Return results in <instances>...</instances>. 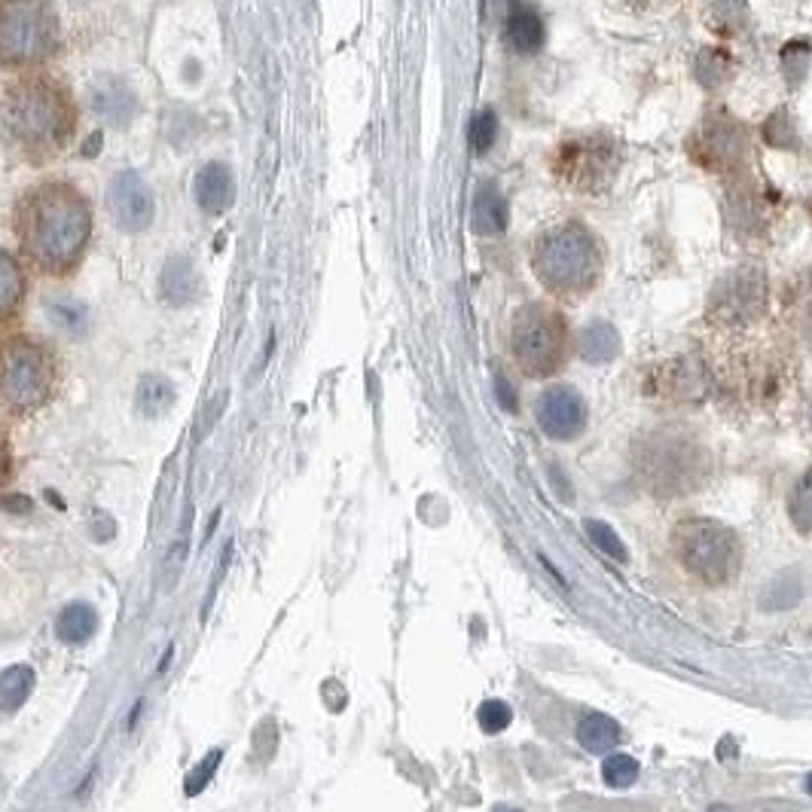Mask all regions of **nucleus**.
<instances>
[{
    "label": "nucleus",
    "instance_id": "4468645a",
    "mask_svg": "<svg viewBox=\"0 0 812 812\" xmlns=\"http://www.w3.org/2000/svg\"><path fill=\"white\" fill-rule=\"evenodd\" d=\"M89 104L99 119H104L107 126L126 128L131 126V119L138 116V95L135 89L119 80V77H99L92 89H89Z\"/></svg>",
    "mask_w": 812,
    "mask_h": 812
},
{
    "label": "nucleus",
    "instance_id": "aec40b11",
    "mask_svg": "<svg viewBox=\"0 0 812 812\" xmlns=\"http://www.w3.org/2000/svg\"><path fill=\"white\" fill-rule=\"evenodd\" d=\"M135 403H138V413L147 419H159L162 413H169V407L174 403V388L165 376L159 373H147L138 382L135 391Z\"/></svg>",
    "mask_w": 812,
    "mask_h": 812
},
{
    "label": "nucleus",
    "instance_id": "58836bf2",
    "mask_svg": "<svg viewBox=\"0 0 812 812\" xmlns=\"http://www.w3.org/2000/svg\"><path fill=\"white\" fill-rule=\"evenodd\" d=\"M499 812H516V810H499Z\"/></svg>",
    "mask_w": 812,
    "mask_h": 812
},
{
    "label": "nucleus",
    "instance_id": "c9c22d12",
    "mask_svg": "<svg viewBox=\"0 0 812 812\" xmlns=\"http://www.w3.org/2000/svg\"><path fill=\"white\" fill-rule=\"evenodd\" d=\"M10 477V446H7V437L0 434V483Z\"/></svg>",
    "mask_w": 812,
    "mask_h": 812
},
{
    "label": "nucleus",
    "instance_id": "4be33fe9",
    "mask_svg": "<svg viewBox=\"0 0 812 812\" xmlns=\"http://www.w3.org/2000/svg\"><path fill=\"white\" fill-rule=\"evenodd\" d=\"M620 348V340H617V330L608 324V321H593L590 328L584 330L581 336V355L590 361V364H605L611 361Z\"/></svg>",
    "mask_w": 812,
    "mask_h": 812
},
{
    "label": "nucleus",
    "instance_id": "39448f33",
    "mask_svg": "<svg viewBox=\"0 0 812 812\" xmlns=\"http://www.w3.org/2000/svg\"><path fill=\"white\" fill-rule=\"evenodd\" d=\"M535 275L559 297H577L596 285L602 256L596 239L577 224H565L544 232L535 244Z\"/></svg>",
    "mask_w": 812,
    "mask_h": 812
},
{
    "label": "nucleus",
    "instance_id": "ddd939ff",
    "mask_svg": "<svg viewBox=\"0 0 812 812\" xmlns=\"http://www.w3.org/2000/svg\"><path fill=\"white\" fill-rule=\"evenodd\" d=\"M538 425L553 441H574L586 427V403L571 385H553L547 388L535 403Z\"/></svg>",
    "mask_w": 812,
    "mask_h": 812
},
{
    "label": "nucleus",
    "instance_id": "423d86ee",
    "mask_svg": "<svg viewBox=\"0 0 812 812\" xmlns=\"http://www.w3.org/2000/svg\"><path fill=\"white\" fill-rule=\"evenodd\" d=\"M672 553L706 586L730 584L742 569L740 535L709 516H687L672 531Z\"/></svg>",
    "mask_w": 812,
    "mask_h": 812
},
{
    "label": "nucleus",
    "instance_id": "5701e85b",
    "mask_svg": "<svg viewBox=\"0 0 812 812\" xmlns=\"http://www.w3.org/2000/svg\"><path fill=\"white\" fill-rule=\"evenodd\" d=\"M34 690V672L28 666H10L0 675V712H15Z\"/></svg>",
    "mask_w": 812,
    "mask_h": 812
},
{
    "label": "nucleus",
    "instance_id": "a211bd4d",
    "mask_svg": "<svg viewBox=\"0 0 812 812\" xmlns=\"http://www.w3.org/2000/svg\"><path fill=\"white\" fill-rule=\"evenodd\" d=\"M507 227V202L492 184L480 186L473 199V229L483 236H499Z\"/></svg>",
    "mask_w": 812,
    "mask_h": 812
},
{
    "label": "nucleus",
    "instance_id": "c756f323",
    "mask_svg": "<svg viewBox=\"0 0 812 812\" xmlns=\"http://www.w3.org/2000/svg\"><path fill=\"white\" fill-rule=\"evenodd\" d=\"M586 535L593 538V544H596L602 553L627 562V547H624V541L617 538V531H614L608 523H602V519H586Z\"/></svg>",
    "mask_w": 812,
    "mask_h": 812
},
{
    "label": "nucleus",
    "instance_id": "b1692460",
    "mask_svg": "<svg viewBox=\"0 0 812 812\" xmlns=\"http://www.w3.org/2000/svg\"><path fill=\"white\" fill-rule=\"evenodd\" d=\"M162 297L171 306H184L193 299V266L184 256H171L162 270Z\"/></svg>",
    "mask_w": 812,
    "mask_h": 812
},
{
    "label": "nucleus",
    "instance_id": "f8f14e48",
    "mask_svg": "<svg viewBox=\"0 0 812 812\" xmlns=\"http://www.w3.org/2000/svg\"><path fill=\"white\" fill-rule=\"evenodd\" d=\"M745 144H748L745 141V128L736 126L727 114H712L702 123L697 138L690 141V153L709 171L740 169Z\"/></svg>",
    "mask_w": 812,
    "mask_h": 812
},
{
    "label": "nucleus",
    "instance_id": "20e7f679",
    "mask_svg": "<svg viewBox=\"0 0 812 812\" xmlns=\"http://www.w3.org/2000/svg\"><path fill=\"white\" fill-rule=\"evenodd\" d=\"M65 49L56 0H0V71L49 68Z\"/></svg>",
    "mask_w": 812,
    "mask_h": 812
},
{
    "label": "nucleus",
    "instance_id": "412c9836",
    "mask_svg": "<svg viewBox=\"0 0 812 812\" xmlns=\"http://www.w3.org/2000/svg\"><path fill=\"white\" fill-rule=\"evenodd\" d=\"M577 740L584 745L586 752H593V755H602V752H611L617 740H620V727L614 718L608 714H590L581 721L577 727Z\"/></svg>",
    "mask_w": 812,
    "mask_h": 812
},
{
    "label": "nucleus",
    "instance_id": "0eeeda50",
    "mask_svg": "<svg viewBox=\"0 0 812 812\" xmlns=\"http://www.w3.org/2000/svg\"><path fill=\"white\" fill-rule=\"evenodd\" d=\"M636 468L654 492L675 499L702 483V477L709 473V461L694 437L678 431H656L636 446Z\"/></svg>",
    "mask_w": 812,
    "mask_h": 812
},
{
    "label": "nucleus",
    "instance_id": "473e14b6",
    "mask_svg": "<svg viewBox=\"0 0 812 812\" xmlns=\"http://www.w3.org/2000/svg\"><path fill=\"white\" fill-rule=\"evenodd\" d=\"M782 58H785V68L791 71V77L800 80V77L807 73V68H810V43H800V41L788 43V46H785Z\"/></svg>",
    "mask_w": 812,
    "mask_h": 812
},
{
    "label": "nucleus",
    "instance_id": "cd10ccee",
    "mask_svg": "<svg viewBox=\"0 0 812 812\" xmlns=\"http://www.w3.org/2000/svg\"><path fill=\"white\" fill-rule=\"evenodd\" d=\"M785 309H791V318L812 333V278L791 290L785 287Z\"/></svg>",
    "mask_w": 812,
    "mask_h": 812
},
{
    "label": "nucleus",
    "instance_id": "7c9ffc66",
    "mask_svg": "<svg viewBox=\"0 0 812 812\" xmlns=\"http://www.w3.org/2000/svg\"><path fill=\"white\" fill-rule=\"evenodd\" d=\"M511 706L501 702V699H485L483 706H480V712H477V721H480L485 733H501L504 727L511 724Z\"/></svg>",
    "mask_w": 812,
    "mask_h": 812
},
{
    "label": "nucleus",
    "instance_id": "9d476101",
    "mask_svg": "<svg viewBox=\"0 0 812 812\" xmlns=\"http://www.w3.org/2000/svg\"><path fill=\"white\" fill-rule=\"evenodd\" d=\"M767 309V275L757 266H740L712 290L709 318L721 328H748Z\"/></svg>",
    "mask_w": 812,
    "mask_h": 812
},
{
    "label": "nucleus",
    "instance_id": "bb28decb",
    "mask_svg": "<svg viewBox=\"0 0 812 812\" xmlns=\"http://www.w3.org/2000/svg\"><path fill=\"white\" fill-rule=\"evenodd\" d=\"M495 138H499V116L492 114V111H483V114H477L470 119L468 141L473 153H485L495 144Z\"/></svg>",
    "mask_w": 812,
    "mask_h": 812
},
{
    "label": "nucleus",
    "instance_id": "f257e3e1",
    "mask_svg": "<svg viewBox=\"0 0 812 812\" xmlns=\"http://www.w3.org/2000/svg\"><path fill=\"white\" fill-rule=\"evenodd\" d=\"M10 232L22 266L41 282L61 285L83 270L95 242V208L83 186L46 174L10 205Z\"/></svg>",
    "mask_w": 812,
    "mask_h": 812
},
{
    "label": "nucleus",
    "instance_id": "f704fd0d",
    "mask_svg": "<svg viewBox=\"0 0 812 812\" xmlns=\"http://www.w3.org/2000/svg\"><path fill=\"white\" fill-rule=\"evenodd\" d=\"M495 385H499L501 403H504L507 410H516V400H513V388H511V382L504 379V373H499V376H495Z\"/></svg>",
    "mask_w": 812,
    "mask_h": 812
},
{
    "label": "nucleus",
    "instance_id": "e433bc0d",
    "mask_svg": "<svg viewBox=\"0 0 812 812\" xmlns=\"http://www.w3.org/2000/svg\"><path fill=\"white\" fill-rule=\"evenodd\" d=\"M803 422H807V431H810V437H812V398L807 400V410H803Z\"/></svg>",
    "mask_w": 812,
    "mask_h": 812
},
{
    "label": "nucleus",
    "instance_id": "393cba45",
    "mask_svg": "<svg viewBox=\"0 0 812 812\" xmlns=\"http://www.w3.org/2000/svg\"><path fill=\"white\" fill-rule=\"evenodd\" d=\"M788 516L798 526V531L812 535V468L791 489V495H788Z\"/></svg>",
    "mask_w": 812,
    "mask_h": 812
},
{
    "label": "nucleus",
    "instance_id": "9b49d317",
    "mask_svg": "<svg viewBox=\"0 0 812 812\" xmlns=\"http://www.w3.org/2000/svg\"><path fill=\"white\" fill-rule=\"evenodd\" d=\"M107 211L114 217L116 229L138 236L144 229H150L153 217H157V202L153 193L135 169L116 171L107 184Z\"/></svg>",
    "mask_w": 812,
    "mask_h": 812
},
{
    "label": "nucleus",
    "instance_id": "6ab92c4d",
    "mask_svg": "<svg viewBox=\"0 0 812 812\" xmlns=\"http://www.w3.org/2000/svg\"><path fill=\"white\" fill-rule=\"evenodd\" d=\"M95 629H99V614L92 611L89 605H83V602H73L58 617L56 636L65 644H85L95 636Z\"/></svg>",
    "mask_w": 812,
    "mask_h": 812
},
{
    "label": "nucleus",
    "instance_id": "dca6fc26",
    "mask_svg": "<svg viewBox=\"0 0 812 812\" xmlns=\"http://www.w3.org/2000/svg\"><path fill=\"white\" fill-rule=\"evenodd\" d=\"M31 294L28 270L22 260L0 248V328L13 324L19 314L25 312V302Z\"/></svg>",
    "mask_w": 812,
    "mask_h": 812
},
{
    "label": "nucleus",
    "instance_id": "c85d7f7f",
    "mask_svg": "<svg viewBox=\"0 0 812 812\" xmlns=\"http://www.w3.org/2000/svg\"><path fill=\"white\" fill-rule=\"evenodd\" d=\"M602 779L611 788H629L639 779V764L629 755H611L602 764Z\"/></svg>",
    "mask_w": 812,
    "mask_h": 812
},
{
    "label": "nucleus",
    "instance_id": "a878e982",
    "mask_svg": "<svg viewBox=\"0 0 812 812\" xmlns=\"http://www.w3.org/2000/svg\"><path fill=\"white\" fill-rule=\"evenodd\" d=\"M733 73V61L727 56L724 49H718V46H709V49H702L697 58V80L706 89H718V85L724 83L727 77Z\"/></svg>",
    "mask_w": 812,
    "mask_h": 812
},
{
    "label": "nucleus",
    "instance_id": "f3484780",
    "mask_svg": "<svg viewBox=\"0 0 812 812\" xmlns=\"http://www.w3.org/2000/svg\"><path fill=\"white\" fill-rule=\"evenodd\" d=\"M504 37L511 43L513 53H523L531 56L544 46V22L541 15L535 13L526 3H513L511 15H507V31Z\"/></svg>",
    "mask_w": 812,
    "mask_h": 812
},
{
    "label": "nucleus",
    "instance_id": "6e6552de",
    "mask_svg": "<svg viewBox=\"0 0 812 812\" xmlns=\"http://www.w3.org/2000/svg\"><path fill=\"white\" fill-rule=\"evenodd\" d=\"M511 348L519 370L526 376H535V379L553 376L569 355L565 318L541 302H531L526 309H519L513 318Z\"/></svg>",
    "mask_w": 812,
    "mask_h": 812
},
{
    "label": "nucleus",
    "instance_id": "2f4dec72",
    "mask_svg": "<svg viewBox=\"0 0 812 812\" xmlns=\"http://www.w3.org/2000/svg\"><path fill=\"white\" fill-rule=\"evenodd\" d=\"M764 138H767L773 147H794L798 138H794V128H791V116L776 114L773 119H767V126H764Z\"/></svg>",
    "mask_w": 812,
    "mask_h": 812
},
{
    "label": "nucleus",
    "instance_id": "1a4fd4ad",
    "mask_svg": "<svg viewBox=\"0 0 812 812\" xmlns=\"http://www.w3.org/2000/svg\"><path fill=\"white\" fill-rule=\"evenodd\" d=\"M617 144L605 135H577L559 144L553 157V171L562 184L577 193H596L611 184L617 171Z\"/></svg>",
    "mask_w": 812,
    "mask_h": 812
},
{
    "label": "nucleus",
    "instance_id": "2eb2a0df",
    "mask_svg": "<svg viewBox=\"0 0 812 812\" xmlns=\"http://www.w3.org/2000/svg\"><path fill=\"white\" fill-rule=\"evenodd\" d=\"M193 199L199 205V211L208 217H220L229 211V205L236 202V178L227 162L202 165L193 181Z\"/></svg>",
    "mask_w": 812,
    "mask_h": 812
},
{
    "label": "nucleus",
    "instance_id": "f03ea898",
    "mask_svg": "<svg viewBox=\"0 0 812 812\" xmlns=\"http://www.w3.org/2000/svg\"><path fill=\"white\" fill-rule=\"evenodd\" d=\"M80 104L65 73L49 68L10 73L0 83V144L13 162L46 169L80 135Z\"/></svg>",
    "mask_w": 812,
    "mask_h": 812
},
{
    "label": "nucleus",
    "instance_id": "72a5a7b5",
    "mask_svg": "<svg viewBox=\"0 0 812 812\" xmlns=\"http://www.w3.org/2000/svg\"><path fill=\"white\" fill-rule=\"evenodd\" d=\"M220 757H224L220 752H211V755L202 760V767L196 769V773H190V776H186V794H199L202 788L211 782L214 769H217V764H220Z\"/></svg>",
    "mask_w": 812,
    "mask_h": 812
},
{
    "label": "nucleus",
    "instance_id": "7ed1b4c3",
    "mask_svg": "<svg viewBox=\"0 0 812 812\" xmlns=\"http://www.w3.org/2000/svg\"><path fill=\"white\" fill-rule=\"evenodd\" d=\"M65 382V361L49 340L37 333L0 336V415L28 419L58 398Z\"/></svg>",
    "mask_w": 812,
    "mask_h": 812
},
{
    "label": "nucleus",
    "instance_id": "4c0bfd02",
    "mask_svg": "<svg viewBox=\"0 0 812 812\" xmlns=\"http://www.w3.org/2000/svg\"><path fill=\"white\" fill-rule=\"evenodd\" d=\"M807 791H810V794H812V776H810V782H807Z\"/></svg>",
    "mask_w": 812,
    "mask_h": 812
}]
</instances>
